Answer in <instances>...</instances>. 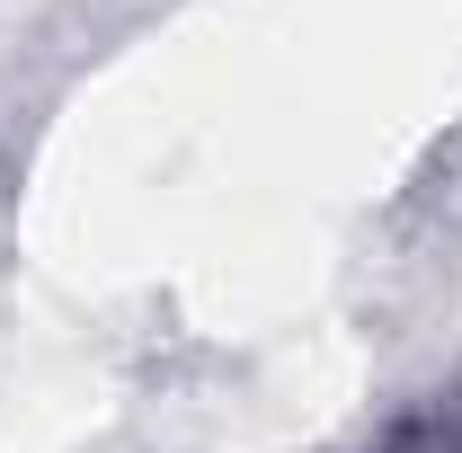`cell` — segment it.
Masks as SVG:
<instances>
[{
    "label": "cell",
    "mask_w": 462,
    "mask_h": 453,
    "mask_svg": "<svg viewBox=\"0 0 462 453\" xmlns=\"http://www.w3.org/2000/svg\"><path fill=\"white\" fill-rule=\"evenodd\" d=\"M374 453H462V374H445L436 392H418L401 418L383 427Z\"/></svg>",
    "instance_id": "obj_1"
}]
</instances>
